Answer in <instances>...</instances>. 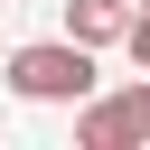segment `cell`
Segmentation results:
<instances>
[{
	"instance_id": "obj_1",
	"label": "cell",
	"mask_w": 150,
	"mask_h": 150,
	"mask_svg": "<svg viewBox=\"0 0 150 150\" xmlns=\"http://www.w3.org/2000/svg\"><path fill=\"white\" fill-rule=\"evenodd\" d=\"M9 94H28V103H84L94 94V47H75V38L19 47L9 56Z\"/></svg>"
},
{
	"instance_id": "obj_4",
	"label": "cell",
	"mask_w": 150,
	"mask_h": 150,
	"mask_svg": "<svg viewBox=\"0 0 150 150\" xmlns=\"http://www.w3.org/2000/svg\"><path fill=\"white\" fill-rule=\"evenodd\" d=\"M122 47H131V66L150 75V0H131V19H122Z\"/></svg>"
},
{
	"instance_id": "obj_2",
	"label": "cell",
	"mask_w": 150,
	"mask_h": 150,
	"mask_svg": "<svg viewBox=\"0 0 150 150\" xmlns=\"http://www.w3.org/2000/svg\"><path fill=\"white\" fill-rule=\"evenodd\" d=\"M131 141H150L141 84L131 94H103V103H75V150H131Z\"/></svg>"
},
{
	"instance_id": "obj_3",
	"label": "cell",
	"mask_w": 150,
	"mask_h": 150,
	"mask_svg": "<svg viewBox=\"0 0 150 150\" xmlns=\"http://www.w3.org/2000/svg\"><path fill=\"white\" fill-rule=\"evenodd\" d=\"M122 19H131V0H66V38L75 47H122Z\"/></svg>"
},
{
	"instance_id": "obj_5",
	"label": "cell",
	"mask_w": 150,
	"mask_h": 150,
	"mask_svg": "<svg viewBox=\"0 0 150 150\" xmlns=\"http://www.w3.org/2000/svg\"><path fill=\"white\" fill-rule=\"evenodd\" d=\"M141 103H150V84H141Z\"/></svg>"
}]
</instances>
